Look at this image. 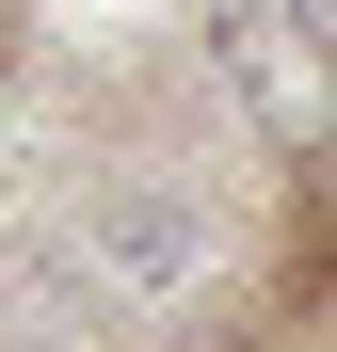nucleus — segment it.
<instances>
[{
    "instance_id": "obj_3",
    "label": "nucleus",
    "mask_w": 337,
    "mask_h": 352,
    "mask_svg": "<svg viewBox=\"0 0 337 352\" xmlns=\"http://www.w3.org/2000/svg\"><path fill=\"white\" fill-rule=\"evenodd\" d=\"M289 16H305V32H321V48H337V0H289Z\"/></svg>"
},
{
    "instance_id": "obj_2",
    "label": "nucleus",
    "mask_w": 337,
    "mask_h": 352,
    "mask_svg": "<svg viewBox=\"0 0 337 352\" xmlns=\"http://www.w3.org/2000/svg\"><path fill=\"white\" fill-rule=\"evenodd\" d=\"M81 256L112 272V305H193V272H209V208L161 192V176H112V192H81Z\"/></svg>"
},
{
    "instance_id": "obj_1",
    "label": "nucleus",
    "mask_w": 337,
    "mask_h": 352,
    "mask_svg": "<svg viewBox=\"0 0 337 352\" xmlns=\"http://www.w3.org/2000/svg\"><path fill=\"white\" fill-rule=\"evenodd\" d=\"M209 48H225V96H241L273 144H321L337 129V48L289 16V0H209Z\"/></svg>"
}]
</instances>
